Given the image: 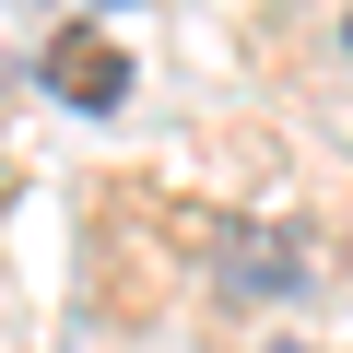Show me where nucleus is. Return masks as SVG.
I'll list each match as a JSON object with an SVG mask.
<instances>
[{"label":"nucleus","mask_w":353,"mask_h":353,"mask_svg":"<svg viewBox=\"0 0 353 353\" xmlns=\"http://www.w3.org/2000/svg\"><path fill=\"white\" fill-rule=\"evenodd\" d=\"M212 283L236 306H271V294L306 283V236H283V224H212Z\"/></svg>","instance_id":"f257e3e1"},{"label":"nucleus","mask_w":353,"mask_h":353,"mask_svg":"<svg viewBox=\"0 0 353 353\" xmlns=\"http://www.w3.org/2000/svg\"><path fill=\"white\" fill-rule=\"evenodd\" d=\"M48 94H59V106H118V94H130V59H118L94 24H71V36H48Z\"/></svg>","instance_id":"f03ea898"}]
</instances>
